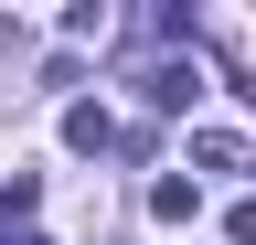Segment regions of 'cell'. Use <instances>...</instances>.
<instances>
[{"mask_svg": "<svg viewBox=\"0 0 256 245\" xmlns=\"http://www.w3.org/2000/svg\"><path fill=\"white\" fill-rule=\"evenodd\" d=\"M192 96H203L192 64H150V107H192Z\"/></svg>", "mask_w": 256, "mask_h": 245, "instance_id": "obj_1", "label": "cell"}, {"mask_svg": "<svg viewBox=\"0 0 256 245\" xmlns=\"http://www.w3.org/2000/svg\"><path fill=\"white\" fill-rule=\"evenodd\" d=\"M192 203H203L192 181H150V213H160V224H192Z\"/></svg>", "mask_w": 256, "mask_h": 245, "instance_id": "obj_2", "label": "cell"}, {"mask_svg": "<svg viewBox=\"0 0 256 245\" xmlns=\"http://www.w3.org/2000/svg\"><path fill=\"white\" fill-rule=\"evenodd\" d=\"M118 128H107V107H75V117H64V149H107Z\"/></svg>", "mask_w": 256, "mask_h": 245, "instance_id": "obj_3", "label": "cell"}, {"mask_svg": "<svg viewBox=\"0 0 256 245\" xmlns=\"http://www.w3.org/2000/svg\"><path fill=\"white\" fill-rule=\"evenodd\" d=\"M224 245H256V203H235V213H224Z\"/></svg>", "mask_w": 256, "mask_h": 245, "instance_id": "obj_4", "label": "cell"}]
</instances>
